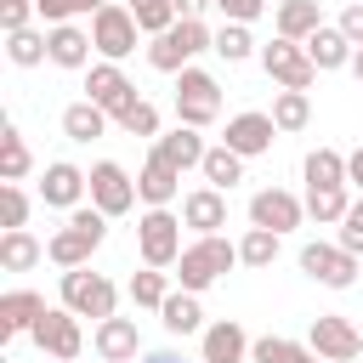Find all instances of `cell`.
I'll use <instances>...</instances> for the list:
<instances>
[{
    "mask_svg": "<svg viewBox=\"0 0 363 363\" xmlns=\"http://www.w3.org/2000/svg\"><path fill=\"white\" fill-rule=\"evenodd\" d=\"M210 45H216V34L204 28V17H176L164 34L147 40V68H159V74H182V68H193V57L210 51Z\"/></svg>",
    "mask_w": 363,
    "mask_h": 363,
    "instance_id": "1",
    "label": "cell"
},
{
    "mask_svg": "<svg viewBox=\"0 0 363 363\" xmlns=\"http://www.w3.org/2000/svg\"><path fill=\"white\" fill-rule=\"evenodd\" d=\"M233 267H238V244H227L221 233H204V238H193V244L182 250L176 278H182V289L204 295V289H210V284H221Z\"/></svg>",
    "mask_w": 363,
    "mask_h": 363,
    "instance_id": "2",
    "label": "cell"
},
{
    "mask_svg": "<svg viewBox=\"0 0 363 363\" xmlns=\"http://www.w3.org/2000/svg\"><path fill=\"white\" fill-rule=\"evenodd\" d=\"M182 216L170 210V204H159V210H142V221H136V250H142V267H176L182 261Z\"/></svg>",
    "mask_w": 363,
    "mask_h": 363,
    "instance_id": "3",
    "label": "cell"
},
{
    "mask_svg": "<svg viewBox=\"0 0 363 363\" xmlns=\"http://www.w3.org/2000/svg\"><path fill=\"white\" fill-rule=\"evenodd\" d=\"M261 68H267V79H272L278 91H312V85H318V62L306 57V40L272 34V40L261 45Z\"/></svg>",
    "mask_w": 363,
    "mask_h": 363,
    "instance_id": "4",
    "label": "cell"
},
{
    "mask_svg": "<svg viewBox=\"0 0 363 363\" xmlns=\"http://www.w3.org/2000/svg\"><path fill=\"white\" fill-rule=\"evenodd\" d=\"M216 119H221V85H216V74L182 68V74H176V125L210 130Z\"/></svg>",
    "mask_w": 363,
    "mask_h": 363,
    "instance_id": "5",
    "label": "cell"
},
{
    "mask_svg": "<svg viewBox=\"0 0 363 363\" xmlns=\"http://www.w3.org/2000/svg\"><path fill=\"white\" fill-rule=\"evenodd\" d=\"M62 306L68 312H79V318H113L119 312V289H113V278H102V272H85V267H68L62 272Z\"/></svg>",
    "mask_w": 363,
    "mask_h": 363,
    "instance_id": "6",
    "label": "cell"
},
{
    "mask_svg": "<svg viewBox=\"0 0 363 363\" xmlns=\"http://www.w3.org/2000/svg\"><path fill=\"white\" fill-rule=\"evenodd\" d=\"M28 340L40 346V357H62V363H74V357L85 352V329H79V312H68L62 301H57V306H45V312H40V323L28 329Z\"/></svg>",
    "mask_w": 363,
    "mask_h": 363,
    "instance_id": "7",
    "label": "cell"
},
{
    "mask_svg": "<svg viewBox=\"0 0 363 363\" xmlns=\"http://www.w3.org/2000/svg\"><path fill=\"white\" fill-rule=\"evenodd\" d=\"M91 40H96V57L125 62V57L136 51V40H142V23H136V11H130V6L108 0V6L91 17Z\"/></svg>",
    "mask_w": 363,
    "mask_h": 363,
    "instance_id": "8",
    "label": "cell"
},
{
    "mask_svg": "<svg viewBox=\"0 0 363 363\" xmlns=\"http://www.w3.org/2000/svg\"><path fill=\"white\" fill-rule=\"evenodd\" d=\"M301 272L312 278V284H323V289H352L357 284V255L346 250V244H301Z\"/></svg>",
    "mask_w": 363,
    "mask_h": 363,
    "instance_id": "9",
    "label": "cell"
},
{
    "mask_svg": "<svg viewBox=\"0 0 363 363\" xmlns=\"http://www.w3.org/2000/svg\"><path fill=\"white\" fill-rule=\"evenodd\" d=\"M306 340H312V352H318L323 363H352V357H363V335H357V323L340 318V312H318L312 329H306Z\"/></svg>",
    "mask_w": 363,
    "mask_h": 363,
    "instance_id": "10",
    "label": "cell"
},
{
    "mask_svg": "<svg viewBox=\"0 0 363 363\" xmlns=\"http://www.w3.org/2000/svg\"><path fill=\"white\" fill-rule=\"evenodd\" d=\"M85 96H91L96 108H108V119H119L130 102H142V96H136V85L125 79V68H119V62H108V57L85 68Z\"/></svg>",
    "mask_w": 363,
    "mask_h": 363,
    "instance_id": "11",
    "label": "cell"
},
{
    "mask_svg": "<svg viewBox=\"0 0 363 363\" xmlns=\"http://www.w3.org/2000/svg\"><path fill=\"white\" fill-rule=\"evenodd\" d=\"M85 199H91V170H79V164H68V159H51L45 176H40V204H51V210H79Z\"/></svg>",
    "mask_w": 363,
    "mask_h": 363,
    "instance_id": "12",
    "label": "cell"
},
{
    "mask_svg": "<svg viewBox=\"0 0 363 363\" xmlns=\"http://www.w3.org/2000/svg\"><path fill=\"white\" fill-rule=\"evenodd\" d=\"M91 204L102 216H125L136 204V176L125 164H113V159H96L91 164Z\"/></svg>",
    "mask_w": 363,
    "mask_h": 363,
    "instance_id": "13",
    "label": "cell"
},
{
    "mask_svg": "<svg viewBox=\"0 0 363 363\" xmlns=\"http://www.w3.org/2000/svg\"><path fill=\"white\" fill-rule=\"evenodd\" d=\"M306 221V199H295L289 187H261L250 199V227H272V233H295Z\"/></svg>",
    "mask_w": 363,
    "mask_h": 363,
    "instance_id": "14",
    "label": "cell"
},
{
    "mask_svg": "<svg viewBox=\"0 0 363 363\" xmlns=\"http://www.w3.org/2000/svg\"><path fill=\"white\" fill-rule=\"evenodd\" d=\"M272 136H278V125H272V113H261V108L233 113V119H227V130H221V142H227L233 153H244V159L272 153Z\"/></svg>",
    "mask_w": 363,
    "mask_h": 363,
    "instance_id": "15",
    "label": "cell"
},
{
    "mask_svg": "<svg viewBox=\"0 0 363 363\" xmlns=\"http://www.w3.org/2000/svg\"><path fill=\"white\" fill-rule=\"evenodd\" d=\"M102 238L108 233H91V227H79V221H62L51 238H45V255L68 272V267H91V255L102 250Z\"/></svg>",
    "mask_w": 363,
    "mask_h": 363,
    "instance_id": "16",
    "label": "cell"
},
{
    "mask_svg": "<svg viewBox=\"0 0 363 363\" xmlns=\"http://www.w3.org/2000/svg\"><path fill=\"white\" fill-rule=\"evenodd\" d=\"M250 346H255V340L244 335V323L216 318V323H204V335H199V363H244Z\"/></svg>",
    "mask_w": 363,
    "mask_h": 363,
    "instance_id": "17",
    "label": "cell"
},
{
    "mask_svg": "<svg viewBox=\"0 0 363 363\" xmlns=\"http://www.w3.org/2000/svg\"><path fill=\"white\" fill-rule=\"evenodd\" d=\"M153 153L187 176V170H199V164H204L210 142H204V130H199V125H176V130H159V136H153Z\"/></svg>",
    "mask_w": 363,
    "mask_h": 363,
    "instance_id": "18",
    "label": "cell"
},
{
    "mask_svg": "<svg viewBox=\"0 0 363 363\" xmlns=\"http://www.w3.org/2000/svg\"><path fill=\"white\" fill-rule=\"evenodd\" d=\"M91 346H96V357L102 363H136L142 357V335H136V318H102L96 323V335H91Z\"/></svg>",
    "mask_w": 363,
    "mask_h": 363,
    "instance_id": "19",
    "label": "cell"
},
{
    "mask_svg": "<svg viewBox=\"0 0 363 363\" xmlns=\"http://www.w3.org/2000/svg\"><path fill=\"white\" fill-rule=\"evenodd\" d=\"M182 221L193 227V238H204V233H221L227 227V193L221 187H193V193H182Z\"/></svg>",
    "mask_w": 363,
    "mask_h": 363,
    "instance_id": "20",
    "label": "cell"
},
{
    "mask_svg": "<svg viewBox=\"0 0 363 363\" xmlns=\"http://www.w3.org/2000/svg\"><path fill=\"white\" fill-rule=\"evenodd\" d=\"M45 312V295L40 289H6L0 295V346H11L17 335H28Z\"/></svg>",
    "mask_w": 363,
    "mask_h": 363,
    "instance_id": "21",
    "label": "cell"
},
{
    "mask_svg": "<svg viewBox=\"0 0 363 363\" xmlns=\"http://www.w3.org/2000/svg\"><path fill=\"white\" fill-rule=\"evenodd\" d=\"M176 193H182V170L164 164L159 153H147V164L136 170V199L147 210H159V204H176Z\"/></svg>",
    "mask_w": 363,
    "mask_h": 363,
    "instance_id": "22",
    "label": "cell"
},
{
    "mask_svg": "<svg viewBox=\"0 0 363 363\" xmlns=\"http://www.w3.org/2000/svg\"><path fill=\"white\" fill-rule=\"evenodd\" d=\"M45 40H51V62H57V68H91V51H96L91 28H79V23H51Z\"/></svg>",
    "mask_w": 363,
    "mask_h": 363,
    "instance_id": "23",
    "label": "cell"
},
{
    "mask_svg": "<svg viewBox=\"0 0 363 363\" xmlns=\"http://www.w3.org/2000/svg\"><path fill=\"white\" fill-rule=\"evenodd\" d=\"M352 40L340 34V23H323L318 34H306V57L318 62V74H335V68H352Z\"/></svg>",
    "mask_w": 363,
    "mask_h": 363,
    "instance_id": "24",
    "label": "cell"
},
{
    "mask_svg": "<svg viewBox=\"0 0 363 363\" xmlns=\"http://www.w3.org/2000/svg\"><path fill=\"white\" fill-rule=\"evenodd\" d=\"M318 28H323V6H318V0H278V6H272V34L306 40V34H318Z\"/></svg>",
    "mask_w": 363,
    "mask_h": 363,
    "instance_id": "25",
    "label": "cell"
},
{
    "mask_svg": "<svg viewBox=\"0 0 363 363\" xmlns=\"http://www.w3.org/2000/svg\"><path fill=\"white\" fill-rule=\"evenodd\" d=\"M159 323H164L170 335H204V306H199V295H193V289H170L164 306H159Z\"/></svg>",
    "mask_w": 363,
    "mask_h": 363,
    "instance_id": "26",
    "label": "cell"
},
{
    "mask_svg": "<svg viewBox=\"0 0 363 363\" xmlns=\"http://www.w3.org/2000/svg\"><path fill=\"white\" fill-rule=\"evenodd\" d=\"M108 125H113V119H108V108H96L91 96H79V102H68V108H62V136H68V142H96Z\"/></svg>",
    "mask_w": 363,
    "mask_h": 363,
    "instance_id": "27",
    "label": "cell"
},
{
    "mask_svg": "<svg viewBox=\"0 0 363 363\" xmlns=\"http://www.w3.org/2000/svg\"><path fill=\"white\" fill-rule=\"evenodd\" d=\"M45 261V244L28 233V227H6L0 233V267L6 272H28V267H40Z\"/></svg>",
    "mask_w": 363,
    "mask_h": 363,
    "instance_id": "28",
    "label": "cell"
},
{
    "mask_svg": "<svg viewBox=\"0 0 363 363\" xmlns=\"http://www.w3.org/2000/svg\"><path fill=\"white\" fill-rule=\"evenodd\" d=\"M199 176H204L210 187H221V193H233V187L244 182V153H233L227 142H216V147L204 153V164H199Z\"/></svg>",
    "mask_w": 363,
    "mask_h": 363,
    "instance_id": "29",
    "label": "cell"
},
{
    "mask_svg": "<svg viewBox=\"0 0 363 363\" xmlns=\"http://www.w3.org/2000/svg\"><path fill=\"white\" fill-rule=\"evenodd\" d=\"M301 176H306V187H346V153L340 147H312L301 159Z\"/></svg>",
    "mask_w": 363,
    "mask_h": 363,
    "instance_id": "30",
    "label": "cell"
},
{
    "mask_svg": "<svg viewBox=\"0 0 363 363\" xmlns=\"http://www.w3.org/2000/svg\"><path fill=\"white\" fill-rule=\"evenodd\" d=\"M250 357H255V363H323V357L312 352V340H289V335H261V340L250 346Z\"/></svg>",
    "mask_w": 363,
    "mask_h": 363,
    "instance_id": "31",
    "label": "cell"
},
{
    "mask_svg": "<svg viewBox=\"0 0 363 363\" xmlns=\"http://www.w3.org/2000/svg\"><path fill=\"white\" fill-rule=\"evenodd\" d=\"M6 57L17 62V68H40V62H51V40H45V28H11L6 34Z\"/></svg>",
    "mask_w": 363,
    "mask_h": 363,
    "instance_id": "32",
    "label": "cell"
},
{
    "mask_svg": "<svg viewBox=\"0 0 363 363\" xmlns=\"http://www.w3.org/2000/svg\"><path fill=\"white\" fill-rule=\"evenodd\" d=\"M272 125H278L284 136L306 130V125H312V91H278V96H272Z\"/></svg>",
    "mask_w": 363,
    "mask_h": 363,
    "instance_id": "33",
    "label": "cell"
},
{
    "mask_svg": "<svg viewBox=\"0 0 363 363\" xmlns=\"http://www.w3.org/2000/svg\"><path fill=\"white\" fill-rule=\"evenodd\" d=\"M28 170H34V153H28L23 130L6 119V130H0V182H23Z\"/></svg>",
    "mask_w": 363,
    "mask_h": 363,
    "instance_id": "34",
    "label": "cell"
},
{
    "mask_svg": "<svg viewBox=\"0 0 363 363\" xmlns=\"http://www.w3.org/2000/svg\"><path fill=\"white\" fill-rule=\"evenodd\" d=\"M346 210H352V193L346 187H306V216L318 227H340Z\"/></svg>",
    "mask_w": 363,
    "mask_h": 363,
    "instance_id": "35",
    "label": "cell"
},
{
    "mask_svg": "<svg viewBox=\"0 0 363 363\" xmlns=\"http://www.w3.org/2000/svg\"><path fill=\"white\" fill-rule=\"evenodd\" d=\"M125 295H130V306H147V312H159V306H164V295H170V278H164V267H142V272H130Z\"/></svg>",
    "mask_w": 363,
    "mask_h": 363,
    "instance_id": "36",
    "label": "cell"
},
{
    "mask_svg": "<svg viewBox=\"0 0 363 363\" xmlns=\"http://www.w3.org/2000/svg\"><path fill=\"white\" fill-rule=\"evenodd\" d=\"M278 238H284V233H272V227H250V233L238 238V267H255V272L272 267V261H278Z\"/></svg>",
    "mask_w": 363,
    "mask_h": 363,
    "instance_id": "37",
    "label": "cell"
},
{
    "mask_svg": "<svg viewBox=\"0 0 363 363\" xmlns=\"http://www.w3.org/2000/svg\"><path fill=\"white\" fill-rule=\"evenodd\" d=\"M210 51H216L221 62H250V57H255V34H250V23H221Z\"/></svg>",
    "mask_w": 363,
    "mask_h": 363,
    "instance_id": "38",
    "label": "cell"
},
{
    "mask_svg": "<svg viewBox=\"0 0 363 363\" xmlns=\"http://www.w3.org/2000/svg\"><path fill=\"white\" fill-rule=\"evenodd\" d=\"M108 0H34V11H40V23L51 28V23H74V17H96Z\"/></svg>",
    "mask_w": 363,
    "mask_h": 363,
    "instance_id": "39",
    "label": "cell"
},
{
    "mask_svg": "<svg viewBox=\"0 0 363 363\" xmlns=\"http://www.w3.org/2000/svg\"><path fill=\"white\" fill-rule=\"evenodd\" d=\"M130 11H136V23H142V34L153 40V34H164L170 23H176V6L170 0H125Z\"/></svg>",
    "mask_w": 363,
    "mask_h": 363,
    "instance_id": "40",
    "label": "cell"
},
{
    "mask_svg": "<svg viewBox=\"0 0 363 363\" xmlns=\"http://www.w3.org/2000/svg\"><path fill=\"white\" fill-rule=\"evenodd\" d=\"M113 125H119L125 136H159V108H153V102L142 96V102H130V108H125V113H119Z\"/></svg>",
    "mask_w": 363,
    "mask_h": 363,
    "instance_id": "41",
    "label": "cell"
},
{
    "mask_svg": "<svg viewBox=\"0 0 363 363\" xmlns=\"http://www.w3.org/2000/svg\"><path fill=\"white\" fill-rule=\"evenodd\" d=\"M0 199H6V227H28V210H34V199H28L17 182H0Z\"/></svg>",
    "mask_w": 363,
    "mask_h": 363,
    "instance_id": "42",
    "label": "cell"
},
{
    "mask_svg": "<svg viewBox=\"0 0 363 363\" xmlns=\"http://www.w3.org/2000/svg\"><path fill=\"white\" fill-rule=\"evenodd\" d=\"M335 244H346L352 255H363V193H357V199H352V210L340 216V238H335Z\"/></svg>",
    "mask_w": 363,
    "mask_h": 363,
    "instance_id": "43",
    "label": "cell"
},
{
    "mask_svg": "<svg viewBox=\"0 0 363 363\" xmlns=\"http://www.w3.org/2000/svg\"><path fill=\"white\" fill-rule=\"evenodd\" d=\"M216 11H221V23H255V17H267V0H216Z\"/></svg>",
    "mask_w": 363,
    "mask_h": 363,
    "instance_id": "44",
    "label": "cell"
},
{
    "mask_svg": "<svg viewBox=\"0 0 363 363\" xmlns=\"http://www.w3.org/2000/svg\"><path fill=\"white\" fill-rule=\"evenodd\" d=\"M40 11H34V0H0V28L11 34V28H28Z\"/></svg>",
    "mask_w": 363,
    "mask_h": 363,
    "instance_id": "45",
    "label": "cell"
},
{
    "mask_svg": "<svg viewBox=\"0 0 363 363\" xmlns=\"http://www.w3.org/2000/svg\"><path fill=\"white\" fill-rule=\"evenodd\" d=\"M335 23H340V34H346L352 45H363V0H352V6H346Z\"/></svg>",
    "mask_w": 363,
    "mask_h": 363,
    "instance_id": "46",
    "label": "cell"
},
{
    "mask_svg": "<svg viewBox=\"0 0 363 363\" xmlns=\"http://www.w3.org/2000/svg\"><path fill=\"white\" fill-rule=\"evenodd\" d=\"M346 187H357V193H363V147H357V153H346Z\"/></svg>",
    "mask_w": 363,
    "mask_h": 363,
    "instance_id": "47",
    "label": "cell"
},
{
    "mask_svg": "<svg viewBox=\"0 0 363 363\" xmlns=\"http://www.w3.org/2000/svg\"><path fill=\"white\" fill-rule=\"evenodd\" d=\"M176 6V17H204V6H216V0H170Z\"/></svg>",
    "mask_w": 363,
    "mask_h": 363,
    "instance_id": "48",
    "label": "cell"
},
{
    "mask_svg": "<svg viewBox=\"0 0 363 363\" xmlns=\"http://www.w3.org/2000/svg\"><path fill=\"white\" fill-rule=\"evenodd\" d=\"M352 79H357V85H363V45H357V51H352Z\"/></svg>",
    "mask_w": 363,
    "mask_h": 363,
    "instance_id": "49",
    "label": "cell"
},
{
    "mask_svg": "<svg viewBox=\"0 0 363 363\" xmlns=\"http://www.w3.org/2000/svg\"><path fill=\"white\" fill-rule=\"evenodd\" d=\"M142 363H182L176 352H153V357H142Z\"/></svg>",
    "mask_w": 363,
    "mask_h": 363,
    "instance_id": "50",
    "label": "cell"
},
{
    "mask_svg": "<svg viewBox=\"0 0 363 363\" xmlns=\"http://www.w3.org/2000/svg\"><path fill=\"white\" fill-rule=\"evenodd\" d=\"M40 363H62V357H40Z\"/></svg>",
    "mask_w": 363,
    "mask_h": 363,
    "instance_id": "51",
    "label": "cell"
}]
</instances>
